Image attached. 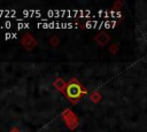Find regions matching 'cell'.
Returning <instances> with one entry per match:
<instances>
[{
  "instance_id": "1",
  "label": "cell",
  "mask_w": 147,
  "mask_h": 132,
  "mask_svg": "<svg viewBox=\"0 0 147 132\" xmlns=\"http://www.w3.org/2000/svg\"><path fill=\"white\" fill-rule=\"evenodd\" d=\"M82 93H83L82 87L77 81L72 80L67 87V94H68V96L70 99H78L82 95Z\"/></svg>"
},
{
  "instance_id": "2",
  "label": "cell",
  "mask_w": 147,
  "mask_h": 132,
  "mask_svg": "<svg viewBox=\"0 0 147 132\" xmlns=\"http://www.w3.org/2000/svg\"><path fill=\"white\" fill-rule=\"evenodd\" d=\"M17 26H18V29H23V28H29V24H23V23H20Z\"/></svg>"
},
{
  "instance_id": "3",
  "label": "cell",
  "mask_w": 147,
  "mask_h": 132,
  "mask_svg": "<svg viewBox=\"0 0 147 132\" xmlns=\"http://www.w3.org/2000/svg\"><path fill=\"white\" fill-rule=\"evenodd\" d=\"M5 26H6V28H10V26H11V23H10V22H6V23H5Z\"/></svg>"
}]
</instances>
